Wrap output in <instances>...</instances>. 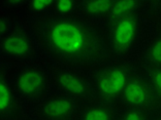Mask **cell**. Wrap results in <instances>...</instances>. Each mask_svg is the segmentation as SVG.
I'll use <instances>...</instances> for the list:
<instances>
[{
  "mask_svg": "<svg viewBox=\"0 0 161 120\" xmlns=\"http://www.w3.org/2000/svg\"><path fill=\"white\" fill-rule=\"evenodd\" d=\"M114 0H83L80 4V13L93 23L107 24Z\"/></svg>",
  "mask_w": 161,
  "mask_h": 120,
  "instance_id": "cell-11",
  "label": "cell"
},
{
  "mask_svg": "<svg viewBox=\"0 0 161 120\" xmlns=\"http://www.w3.org/2000/svg\"><path fill=\"white\" fill-rule=\"evenodd\" d=\"M76 120H119L114 103L93 99L79 110Z\"/></svg>",
  "mask_w": 161,
  "mask_h": 120,
  "instance_id": "cell-10",
  "label": "cell"
},
{
  "mask_svg": "<svg viewBox=\"0 0 161 120\" xmlns=\"http://www.w3.org/2000/svg\"><path fill=\"white\" fill-rule=\"evenodd\" d=\"M19 94L14 88L13 78L1 68L0 74V115L1 120H10L16 116L19 110Z\"/></svg>",
  "mask_w": 161,
  "mask_h": 120,
  "instance_id": "cell-9",
  "label": "cell"
},
{
  "mask_svg": "<svg viewBox=\"0 0 161 120\" xmlns=\"http://www.w3.org/2000/svg\"><path fill=\"white\" fill-rule=\"evenodd\" d=\"M25 4L27 5V10L32 17L42 20L53 12L54 0H30L26 1Z\"/></svg>",
  "mask_w": 161,
  "mask_h": 120,
  "instance_id": "cell-13",
  "label": "cell"
},
{
  "mask_svg": "<svg viewBox=\"0 0 161 120\" xmlns=\"http://www.w3.org/2000/svg\"><path fill=\"white\" fill-rule=\"evenodd\" d=\"M153 92L154 90L152 85L149 84L145 79L131 76L121 97V101L127 108L142 110L152 103Z\"/></svg>",
  "mask_w": 161,
  "mask_h": 120,
  "instance_id": "cell-8",
  "label": "cell"
},
{
  "mask_svg": "<svg viewBox=\"0 0 161 120\" xmlns=\"http://www.w3.org/2000/svg\"><path fill=\"white\" fill-rule=\"evenodd\" d=\"M52 81L58 90L78 101L89 102L94 99L91 74L84 69L57 65L52 72Z\"/></svg>",
  "mask_w": 161,
  "mask_h": 120,
  "instance_id": "cell-6",
  "label": "cell"
},
{
  "mask_svg": "<svg viewBox=\"0 0 161 120\" xmlns=\"http://www.w3.org/2000/svg\"><path fill=\"white\" fill-rule=\"evenodd\" d=\"M37 41L58 65L84 69L103 64L109 52L107 39L83 16L50 14L39 20Z\"/></svg>",
  "mask_w": 161,
  "mask_h": 120,
  "instance_id": "cell-1",
  "label": "cell"
},
{
  "mask_svg": "<svg viewBox=\"0 0 161 120\" xmlns=\"http://www.w3.org/2000/svg\"><path fill=\"white\" fill-rule=\"evenodd\" d=\"M142 23L138 12L107 24V42L111 53L117 57L128 56L134 49L141 35Z\"/></svg>",
  "mask_w": 161,
  "mask_h": 120,
  "instance_id": "cell-4",
  "label": "cell"
},
{
  "mask_svg": "<svg viewBox=\"0 0 161 120\" xmlns=\"http://www.w3.org/2000/svg\"><path fill=\"white\" fill-rule=\"evenodd\" d=\"M80 0H54L53 14L57 16H72L80 12Z\"/></svg>",
  "mask_w": 161,
  "mask_h": 120,
  "instance_id": "cell-14",
  "label": "cell"
},
{
  "mask_svg": "<svg viewBox=\"0 0 161 120\" xmlns=\"http://www.w3.org/2000/svg\"><path fill=\"white\" fill-rule=\"evenodd\" d=\"M0 52L12 63H29L35 53V38L23 24L13 22L6 33L0 36Z\"/></svg>",
  "mask_w": 161,
  "mask_h": 120,
  "instance_id": "cell-5",
  "label": "cell"
},
{
  "mask_svg": "<svg viewBox=\"0 0 161 120\" xmlns=\"http://www.w3.org/2000/svg\"><path fill=\"white\" fill-rule=\"evenodd\" d=\"M158 120H161V118H159V119H158Z\"/></svg>",
  "mask_w": 161,
  "mask_h": 120,
  "instance_id": "cell-18",
  "label": "cell"
},
{
  "mask_svg": "<svg viewBox=\"0 0 161 120\" xmlns=\"http://www.w3.org/2000/svg\"><path fill=\"white\" fill-rule=\"evenodd\" d=\"M150 81L153 90L161 99V68L152 67L150 70Z\"/></svg>",
  "mask_w": 161,
  "mask_h": 120,
  "instance_id": "cell-17",
  "label": "cell"
},
{
  "mask_svg": "<svg viewBox=\"0 0 161 120\" xmlns=\"http://www.w3.org/2000/svg\"><path fill=\"white\" fill-rule=\"evenodd\" d=\"M36 106L40 120H76L80 110L78 100L58 89L50 92Z\"/></svg>",
  "mask_w": 161,
  "mask_h": 120,
  "instance_id": "cell-7",
  "label": "cell"
},
{
  "mask_svg": "<svg viewBox=\"0 0 161 120\" xmlns=\"http://www.w3.org/2000/svg\"><path fill=\"white\" fill-rule=\"evenodd\" d=\"M131 76L129 69L123 64H101L91 74L94 99L109 103L121 100Z\"/></svg>",
  "mask_w": 161,
  "mask_h": 120,
  "instance_id": "cell-3",
  "label": "cell"
},
{
  "mask_svg": "<svg viewBox=\"0 0 161 120\" xmlns=\"http://www.w3.org/2000/svg\"><path fill=\"white\" fill-rule=\"evenodd\" d=\"M13 81L21 101L37 105L50 93L52 74L43 64L31 61L17 71Z\"/></svg>",
  "mask_w": 161,
  "mask_h": 120,
  "instance_id": "cell-2",
  "label": "cell"
},
{
  "mask_svg": "<svg viewBox=\"0 0 161 120\" xmlns=\"http://www.w3.org/2000/svg\"><path fill=\"white\" fill-rule=\"evenodd\" d=\"M147 56L153 67L161 68V35L157 36L149 45Z\"/></svg>",
  "mask_w": 161,
  "mask_h": 120,
  "instance_id": "cell-15",
  "label": "cell"
},
{
  "mask_svg": "<svg viewBox=\"0 0 161 120\" xmlns=\"http://www.w3.org/2000/svg\"><path fill=\"white\" fill-rule=\"evenodd\" d=\"M119 120H148V117L142 110L126 107L119 114Z\"/></svg>",
  "mask_w": 161,
  "mask_h": 120,
  "instance_id": "cell-16",
  "label": "cell"
},
{
  "mask_svg": "<svg viewBox=\"0 0 161 120\" xmlns=\"http://www.w3.org/2000/svg\"><path fill=\"white\" fill-rule=\"evenodd\" d=\"M140 4L141 2L136 1V0L135 1H133V0H119V1H114L107 24L108 22L118 20L121 19V18L138 12Z\"/></svg>",
  "mask_w": 161,
  "mask_h": 120,
  "instance_id": "cell-12",
  "label": "cell"
}]
</instances>
